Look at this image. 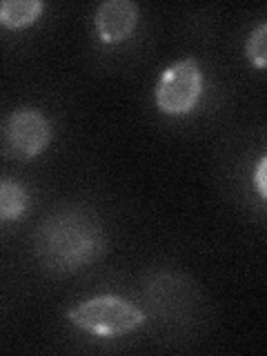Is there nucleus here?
Here are the masks:
<instances>
[{
  "label": "nucleus",
  "mask_w": 267,
  "mask_h": 356,
  "mask_svg": "<svg viewBox=\"0 0 267 356\" xmlns=\"http://www.w3.org/2000/svg\"><path fill=\"white\" fill-rule=\"evenodd\" d=\"M36 252L54 272H78L105 252V238L89 216L65 211L42 222L36 236Z\"/></svg>",
  "instance_id": "nucleus-1"
},
{
  "label": "nucleus",
  "mask_w": 267,
  "mask_h": 356,
  "mask_svg": "<svg viewBox=\"0 0 267 356\" xmlns=\"http://www.w3.org/2000/svg\"><path fill=\"white\" fill-rule=\"evenodd\" d=\"M67 321L83 330L92 337L100 339H114V337H125V334L136 332L145 325V312L129 303L127 298L114 296V294H103L87 298L83 303H78L67 312Z\"/></svg>",
  "instance_id": "nucleus-2"
},
{
  "label": "nucleus",
  "mask_w": 267,
  "mask_h": 356,
  "mask_svg": "<svg viewBox=\"0 0 267 356\" xmlns=\"http://www.w3.org/2000/svg\"><path fill=\"white\" fill-rule=\"evenodd\" d=\"M205 78L200 72V63L192 56L172 63L159 76L154 89V103L167 116L192 114L203 96Z\"/></svg>",
  "instance_id": "nucleus-3"
},
{
  "label": "nucleus",
  "mask_w": 267,
  "mask_h": 356,
  "mask_svg": "<svg viewBox=\"0 0 267 356\" xmlns=\"http://www.w3.org/2000/svg\"><path fill=\"white\" fill-rule=\"evenodd\" d=\"M5 140L22 159H36L51 143V122L40 109L18 107L5 122Z\"/></svg>",
  "instance_id": "nucleus-4"
},
{
  "label": "nucleus",
  "mask_w": 267,
  "mask_h": 356,
  "mask_svg": "<svg viewBox=\"0 0 267 356\" xmlns=\"http://www.w3.org/2000/svg\"><path fill=\"white\" fill-rule=\"evenodd\" d=\"M138 25V5L131 0H107L98 5L94 14V27L100 42L118 44L127 40Z\"/></svg>",
  "instance_id": "nucleus-5"
},
{
  "label": "nucleus",
  "mask_w": 267,
  "mask_h": 356,
  "mask_svg": "<svg viewBox=\"0 0 267 356\" xmlns=\"http://www.w3.org/2000/svg\"><path fill=\"white\" fill-rule=\"evenodd\" d=\"M31 198L27 187L11 181V178H0V222H16L27 216Z\"/></svg>",
  "instance_id": "nucleus-6"
},
{
  "label": "nucleus",
  "mask_w": 267,
  "mask_h": 356,
  "mask_svg": "<svg viewBox=\"0 0 267 356\" xmlns=\"http://www.w3.org/2000/svg\"><path fill=\"white\" fill-rule=\"evenodd\" d=\"M42 0H5L0 3V27L11 31L31 27L42 16Z\"/></svg>",
  "instance_id": "nucleus-7"
},
{
  "label": "nucleus",
  "mask_w": 267,
  "mask_h": 356,
  "mask_svg": "<svg viewBox=\"0 0 267 356\" xmlns=\"http://www.w3.org/2000/svg\"><path fill=\"white\" fill-rule=\"evenodd\" d=\"M245 54H248L250 63L256 70H265V65H267V25L265 22H261V25L250 33L248 44H245Z\"/></svg>",
  "instance_id": "nucleus-8"
},
{
  "label": "nucleus",
  "mask_w": 267,
  "mask_h": 356,
  "mask_svg": "<svg viewBox=\"0 0 267 356\" xmlns=\"http://www.w3.org/2000/svg\"><path fill=\"white\" fill-rule=\"evenodd\" d=\"M254 185H256V192H259V198L265 200L267 198V156H261L259 165H256V172H254Z\"/></svg>",
  "instance_id": "nucleus-9"
}]
</instances>
